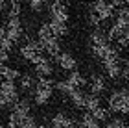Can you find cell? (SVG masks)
I'll return each instance as SVG.
<instances>
[{
	"label": "cell",
	"mask_w": 129,
	"mask_h": 128,
	"mask_svg": "<svg viewBox=\"0 0 129 128\" xmlns=\"http://www.w3.org/2000/svg\"><path fill=\"white\" fill-rule=\"evenodd\" d=\"M54 84L50 78H39V82L35 84L33 87V100L35 104H39V106H44V104L50 102L52 98V93H54Z\"/></svg>",
	"instance_id": "obj_3"
},
{
	"label": "cell",
	"mask_w": 129,
	"mask_h": 128,
	"mask_svg": "<svg viewBox=\"0 0 129 128\" xmlns=\"http://www.w3.org/2000/svg\"><path fill=\"white\" fill-rule=\"evenodd\" d=\"M30 2V8L33 11H41V8H43V4H44V0H28Z\"/></svg>",
	"instance_id": "obj_31"
},
{
	"label": "cell",
	"mask_w": 129,
	"mask_h": 128,
	"mask_svg": "<svg viewBox=\"0 0 129 128\" xmlns=\"http://www.w3.org/2000/svg\"><path fill=\"white\" fill-rule=\"evenodd\" d=\"M35 128H46L44 124H37V126H35Z\"/></svg>",
	"instance_id": "obj_38"
},
{
	"label": "cell",
	"mask_w": 129,
	"mask_h": 128,
	"mask_svg": "<svg viewBox=\"0 0 129 128\" xmlns=\"http://www.w3.org/2000/svg\"><path fill=\"white\" fill-rule=\"evenodd\" d=\"M0 76L4 80H8V82H15L17 78H20V72L17 71V69H13V67L4 65V67H0Z\"/></svg>",
	"instance_id": "obj_18"
},
{
	"label": "cell",
	"mask_w": 129,
	"mask_h": 128,
	"mask_svg": "<svg viewBox=\"0 0 129 128\" xmlns=\"http://www.w3.org/2000/svg\"><path fill=\"white\" fill-rule=\"evenodd\" d=\"M90 41H92V46H100V45H105V43H109V41H107V37H105L102 32H92V35H90Z\"/></svg>",
	"instance_id": "obj_26"
},
{
	"label": "cell",
	"mask_w": 129,
	"mask_h": 128,
	"mask_svg": "<svg viewBox=\"0 0 129 128\" xmlns=\"http://www.w3.org/2000/svg\"><path fill=\"white\" fill-rule=\"evenodd\" d=\"M54 85H55L61 93H64V95H70V93H74V91H76V87H72V85L67 82V80H63V82H55Z\"/></svg>",
	"instance_id": "obj_28"
},
{
	"label": "cell",
	"mask_w": 129,
	"mask_h": 128,
	"mask_svg": "<svg viewBox=\"0 0 129 128\" xmlns=\"http://www.w3.org/2000/svg\"><path fill=\"white\" fill-rule=\"evenodd\" d=\"M92 52L94 56L100 58V60H105V58H111V56H118V50L114 48L111 43H105V45H100V46H92Z\"/></svg>",
	"instance_id": "obj_13"
},
{
	"label": "cell",
	"mask_w": 129,
	"mask_h": 128,
	"mask_svg": "<svg viewBox=\"0 0 129 128\" xmlns=\"http://www.w3.org/2000/svg\"><path fill=\"white\" fill-rule=\"evenodd\" d=\"M74 124V121L64 113H55L52 117V128H70Z\"/></svg>",
	"instance_id": "obj_14"
},
{
	"label": "cell",
	"mask_w": 129,
	"mask_h": 128,
	"mask_svg": "<svg viewBox=\"0 0 129 128\" xmlns=\"http://www.w3.org/2000/svg\"><path fill=\"white\" fill-rule=\"evenodd\" d=\"M113 13H114V6L111 2H107V0H96V2L92 4V15H94L100 22L109 19V17H113Z\"/></svg>",
	"instance_id": "obj_4"
},
{
	"label": "cell",
	"mask_w": 129,
	"mask_h": 128,
	"mask_svg": "<svg viewBox=\"0 0 129 128\" xmlns=\"http://www.w3.org/2000/svg\"><path fill=\"white\" fill-rule=\"evenodd\" d=\"M33 87H35L33 76L31 74H22L20 76V89L22 91H30V89H33Z\"/></svg>",
	"instance_id": "obj_25"
},
{
	"label": "cell",
	"mask_w": 129,
	"mask_h": 128,
	"mask_svg": "<svg viewBox=\"0 0 129 128\" xmlns=\"http://www.w3.org/2000/svg\"><path fill=\"white\" fill-rule=\"evenodd\" d=\"M127 30H129V8L116 9V21L107 33V41L109 39H120Z\"/></svg>",
	"instance_id": "obj_2"
},
{
	"label": "cell",
	"mask_w": 129,
	"mask_h": 128,
	"mask_svg": "<svg viewBox=\"0 0 129 128\" xmlns=\"http://www.w3.org/2000/svg\"><path fill=\"white\" fill-rule=\"evenodd\" d=\"M89 87H90V95L100 97V95H102V93L105 91V80H103L102 76H92Z\"/></svg>",
	"instance_id": "obj_16"
},
{
	"label": "cell",
	"mask_w": 129,
	"mask_h": 128,
	"mask_svg": "<svg viewBox=\"0 0 129 128\" xmlns=\"http://www.w3.org/2000/svg\"><path fill=\"white\" fill-rule=\"evenodd\" d=\"M70 100H72V104H74V106L76 108H78V109H85V93L83 91H81V89H76L74 93H70Z\"/></svg>",
	"instance_id": "obj_20"
},
{
	"label": "cell",
	"mask_w": 129,
	"mask_h": 128,
	"mask_svg": "<svg viewBox=\"0 0 129 128\" xmlns=\"http://www.w3.org/2000/svg\"><path fill=\"white\" fill-rule=\"evenodd\" d=\"M103 67L107 71V76L109 78H118L122 74V67H120V61H118V56H111V58H105L103 60Z\"/></svg>",
	"instance_id": "obj_10"
},
{
	"label": "cell",
	"mask_w": 129,
	"mask_h": 128,
	"mask_svg": "<svg viewBox=\"0 0 129 128\" xmlns=\"http://www.w3.org/2000/svg\"><path fill=\"white\" fill-rule=\"evenodd\" d=\"M43 48H44L46 54H50L52 58H57V56L61 54V45H59V41H57V37L50 39V41H46V43L43 45Z\"/></svg>",
	"instance_id": "obj_17"
},
{
	"label": "cell",
	"mask_w": 129,
	"mask_h": 128,
	"mask_svg": "<svg viewBox=\"0 0 129 128\" xmlns=\"http://www.w3.org/2000/svg\"><path fill=\"white\" fill-rule=\"evenodd\" d=\"M48 24H50V30H52V33H54V37H63V35H67V33H68L67 24H61V22H54V21H50Z\"/></svg>",
	"instance_id": "obj_21"
},
{
	"label": "cell",
	"mask_w": 129,
	"mask_h": 128,
	"mask_svg": "<svg viewBox=\"0 0 129 128\" xmlns=\"http://www.w3.org/2000/svg\"><path fill=\"white\" fill-rule=\"evenodd\" d=\"M129 0H111V4L114 6V8H118V6H124V4H127Z\"/></svg>",
	"instance_id": "obj_35"
},
{
	"label": "cell",
	"mask_w": 129,
	"mask_h": 128,
	"mask_svg": "<svg viewBox=\"0 0 129 128\" xmlns=\"http://www.w3.org/2000/svg\"><path fill=\"white\" fill-rule=\"evenodd\" d=\"M37 126V121H35L33 115H24V117L19 119V124H17V128H35Z\"/></svg>",
	"instance_id": "obj_24"
},
{
	"label": "cell",
	"mask_w": 129,
	"mask_h": 128,
	"mask_svg": "<svg viewBox=\"0 0 129 128\" xmlns=\"http://www.w3.org/2000/svg\"><path fill=\"white\" fill-rule=\"evenodd\" d=\"M118 45H120V46H127V48H129V30L118 39Z\"/></svg>",
	"instance_id": "obj_32"
},
{
	"label": "cell",
	"mask_w": 129,
	"mask_h": 128,
	"mask_svg": "<svg viewBox=\"0 0 129 128\" xmlns=\"http://www.w3.org/2000/svg\"><path fill=\"white\" fill-rule=\"evenodd\" d=\"M9 106H13V104H11L8 98H6L2 93H0V109H4V108H9Z\"/></svg>",
	"instance_id": "obj_33"
},
{
	"label": "cell",
	"mask_w": 129,
	"mask_h": 128,
	"mask_svg": "<svg viewBox=\"0 0 129 128\" xmlns=\"http://www.w3.org/2000/svg\"><path fill=\"white\" fill-rule=\"evenodd\" d=\"M0 93H2L11 104H15L19 100V87H17L15 82H8V80L0 82Z\"/></svg>",
	"instance_id": "obj_9"
},
{
	"label": "cell",
	"mask_w": 129,
	"mask_h": 128,
	"mask_svg": "<svg viewBox=\"0 0 129 128\" xmlns=\"http://www.w3.org/2000/svg\"><path fill=\"white\" fill-rule=\"evenodd\" d=\"M50 15H52V21L54 22H61V24H67L68 22V11L64 8V4L59 2V0H55L50 6Z\"/></svg>",
	"instance_id": "obj_8"
},
{
	"label": "cell",
	"mask_w": 129,
	"mask_h": 128,
	"mask_svg": "<svg viewBox=\"0 0 129 128\" xmlns=\"http://www.w3.org/2000/svg\"><path fill=\"white\" fill-rule=\"evenodd\" d=\"M43 52H44V48L39 41H28L24 46H20V56L24 58L26 61H31L35 56L43 54Z\"/></svg>",
	"instance_id": "obj_7"
},
{
	"label": "cell",
	"mask_w": 129,
	"mask_h": 128,
	"mask_svg": "<svg viewBox=\"0 0 129 128\" xmlns=\"http://www.w3.org/2000/svg\"><path fill=\"white\" fill-rule=\"evenodd\" d=\"M4 9V4H2V0H0V11H2Z\"/></svg>",
	"instance_id": "obj_39"
},
{
	"label": "cell",
	"mask_w": 129,
	"mask_h": 128,
	"mask_svg": "<svg viewBox=\"0 0 129 128\" xmlns=\"http://www.w3.org/2000/svg\"><path fill=\"white\" fill-rule=\"evenodd\" d=\"M100 106H102V104H100V97H94V95H87L85 97V109H87V113H92Z\"/></svg>",
	"instance_id": "obj_22"
},
{
	"label": "cell",
	"mask_w": 129,
	"mask_h": 128,
	"mask_svg": "<svg viewBox=\"0 0 129 128\" xmlns=\"http://www.w3.org/2000/svg\"><path fill=\"white\" fill-rule=\"evenodd\" d=\"M81 128H100V123L92 117L90 113H83L81 115Z\"/></svg>",
	"instance_id": "obj_23"
},
{
	"label": "cell",
	"mask_w": 129,
	"mask_h": 128,
	"mask_svg": "<svg viewBox=\"0 0 129 128\" xmlns=\"http://www.w3.org/2000/svg\"><path fill=\"white\" fill-rule=\"evenodd\" d=\"M90 115L98 121V123H100V121H107V119H109V109H105V108L100 106V108H98V109H94V112H92Z\"/></svg>",
	"instance_id": "obj_27"
},
{
	"label": "cell",
	"mask_w": 129,
	"mask_h": 128,
	"mask_svg": "<svg viewBox=\"0 0 129 128\" xmlns=\"http://www.w3.org/2000/svg\"><path fill=\"white\" fill-rule=\"evenodd\" d=\"M37 37H39V43H41V45H44L46 41L54 39V33H52V30H50V24H48V22L41 24L39 32H37Z\"/></svg>",
	"instance_id": "obj_19"
},
{
	"label": "cell",
	"mask_w": 129,
	"mask_h": 128,
	"mask_svg": "<svg viewBox=\"0 0 129 128\" xmlns=\"http://www.w3.org/2000/svg\"><path fill=\"white\" fill-rule=\"evenodd\" d=\"M67 82L72 85V87H76V89H81V87H85V85H87V78H85L79 71H72V72L68 74Z\"/></svg>",
	"instance_id": "obj_15"
},
{
	"label": "cell",
	"mask_w": 129,
	"mask_h": 128,
	"mask_svg": "<svg viewBox=\"0 0 129 128\" xmlns=\"http://www.w3.org/2000/svg\"><path fill=\"white\" fill-rule=\"evenodd\" d=\"M107 102H109V109H111V112L129 115V89H127V87L113 91L109 95Z\"/></svg>",
	"instance_id": "obj_1"
},
{
	"label": "cell",
	"mask_w": 129,
	"mask_h": 128,
	"mask_svg": "<svg viewBox=\"0 0 129 128\" xmlns=\"http://www.w3.org/2000/svg\"><path fill=\"white\" fill-rule=\"evenodd\" d=\"M19 15H20V4L17 0H13L11 2V9H9V17H19Z\"/></svg>",
	"instance_id": "obj_30"
},
{
	"label": "cell",
	"mask_w": 129,
	"mask_h": 128,
	"mask_svg": "<svg viewBox=\"0 0 129 128\" xmlns=\"http://www.w3.org/2000/svg\"><path fill=\"white\" fill-rule=\"evenodd\" d=\"M4 30H6V37H8L11 43L20 41V37H22V22H20V17H9L8 26H6Z\"/></svg>",
	"instance_id": "obj_6"
},
{
	"label": "cell",
	"mask_w": 129,
	"mask_h": 128,
	"mask_svg": "<svg viewBox=\"0 0 129 128\" xmlns=\"http://www.w3.org/2000/svg\"><path fill=\"white\" fill-rule=\"evenodd\" d=\"M55 60H57V63H59V67L63 71L72 72V71H76V67H78V61H76V58L70 54V52H61Z\"/></svg>",
	"instance_id": "obj_11"
},
{
	"label": "cell",
	"mask_w": 129,
	"mask_h": 128,
	"mask_svg": "<svg viewBox=\"0 0 129 128\" xmlns=\"http://www.w3.org/2000/svg\"><path fill=\"white\" fill-rule=\"evenodd\" d=\"M70 128H81V126H79V124H76V123H74V124H72V126H70Z\"/></svg>",
	"instance_id": "obj_37"
},
{
	"label": "cell",
	"mask_w": 129,
	"mask_h": 128,
	"mask_svg": "<svg viewBox=\"0 0 129 128\" xmlns=\"http://www.w3.org/2000/svg\"><path fill=\"white\" fill-rule=\"evenodd\" d=\"M30 108H31V104H30V100H26V98H20V100H17V102L13 104L11 115L17 119V124H19V119H20V117H24V115L30 113Z\"/></svg>",
	"instance_id": "obj_12"
},
{
	"label": "cell",
	"mask_w": 129,
	"mask_h": 128,
	"mask_svg": "<svg viewBox=\"0 0 129 128\" xmlns=\"http://www.w3.org/2000/svg\"><path fill=\"white\" fill-rule=\"evenodd\" d=\"M31 63L35 65V72L39 74V78H48L52 76V72H54V67H52V61L46 58L44 54H39V56H35Z\"/></svg>",
	"instance_id": "obj_5"
},
{
	"label": "cell",
	"mask_w": 129,
	"mask_h": 128,
	"mask_svg": "<svg viewBox=\"0 0 129 128\" xmlns=\"http://www.w3.org/2000/svg\"><path fill=\"white\" fill-rule=\"evenodd\" d=\"M122 72H124L125 78H129V61H127V69H125V71H122Z\"/></svg>",
	"instance_id": "obj_36"
},
{
	"label": "cell",
	"mask_w": 129,
	"mask_h": 128,
	"mask_svg": "<svg viewBox=\"0 0 129 128\" xmlns=\"http://www.w3.org/2000/svg\"><path fill=\"white\" fill-rule=\"evenodd\" d=\"M8 60H9V54L4 52V50H0V67H4L6 63H8Z\"/></svg>",
	"instance_id": "obj_34"
},
{
	"label": "cell",
	"mask_w": 129,
	"mask_h": 128,
	"mask_svg": "<svg viewBox=\"0 0 129 128\" xmlns=\"http://www.w3.org/2000/svg\"><path fill=\"white\" fill-rule=\"evenodd\" d=\"M105 128H129V124L122 119H113V121H109V123L105 124Z\"/></svg>",
	"instance_id": "obj_29"
}]
</instances>
